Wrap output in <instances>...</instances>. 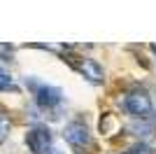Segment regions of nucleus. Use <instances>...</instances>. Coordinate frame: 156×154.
Instances as JSON below:
<instances>
[{
  "instance_id": "obj_7",
  "label": "nucleus",
  "mask_w": 156,
  "mask_h": 154,
  "mask_svg": "<svg viewBox=\"0 0 156 154\" xmlns=\"http://www.w3.org/2000/svg\"><path fill=\"white\" fill-rule=\"evenodd\" d=\"M9 89H16V86H14V79L7 75L5 70H0V91H9Z\"/></svg>"
},
{
  "instance_id": "obj_6",
  "label": "nucleus",
  "mask_w": 156,
  "mask_h": 154,
  "mask_svg": "<svg viewBox=\"0 0 156 154\" xmlns=\"http://www.w3.org/2000/svg\"><path fill=\"white\" fill-rule=\"evenodd\" d=\"M7 135H9V119H7V115L0 110V145L7 140Z\"/></svg>"
},
{
  "instance_id": "obj_8",
  "label": "nucleus",
  "mask_w": 156,
  "mask_h": 154,
  "mask_svg": "<svg viewBox=\"0 0 156 154\" xmlns=\"http://www.w3.org/2000/svg\"><path fill=\"white\" fill-rule=\"evenodd\" d=\"M130 154H151V149L147 145H135V147L130 149Z\"/></svg>"
},
{
  "instance_id": "obj_3",
  "label": "nucleus",
  "mask_w": 156,
  "mask_h": 154,
  "mask_svg": "<svg viewBox=\"0 0 156 154\" xmlns=\"http://www.w3.org/2000/svg\"><path fill=\"white\" fill-rule=\"evenodd\" d=\"M35 101H37L40 108L51 110V108H56V105H61L63 91L56 89V86H47V84H35Z\"/></svg>"
},
{
  "instance_id": "obj_2",
  "label": "nucleus",
  "mask_w": 156,
  "mask_h": 154,
  "mask_svg": "<svg viewBox=\"0 0 156 154\" xmlns=\"http://www.w3.org/2000/svg\"><path fill=\"white\" fill-rule=\"evenodd\" d=\"M26 145L30 147L33 154H47L51 149V131L47 126H35L28 131L26 135Z\"/></svg>"
},
{
  "instance_id": "obj_4",
  "label": "nucleus",
  "mask_w": 156,
  "mask_h": 154,
  "mask_svg": "<svg viewBox=\"0 0 156 154\" xmlns=\"http://www.w3.org/2000/svg\"><path fill=\"white\" fill-rule=\"evenodd\" d=\"M65 140L70 142L72 147H84L91 142V135H89V128L84 122H72L65 126Z\"/></svg>"
},
{
  "instance_id": "obj_5",
  "label": "nucleus",
  "mask_w": 156,
  "mask_h": 154,
  "mask_svg": "<svg viewBox=\"0 0 156 154\" xmlns=\"http://www.w3.org/2000/svg\"><path fill=\"white\" fill-rule=\"evenodd\" d=\"M77 70L86 77V79H91V82H103V68L93 61V58H82L77 63Z\"/></svg>"
},
{
  "instance_id": "obj_1",
  "label": "nucleus",
  "mask_w": 156,
  "mask_h": 154,
  "mask_svg": "<svg viewBox=\"0 0 156 154\" xmlns=\"http://www.w3.org/2000/svg\"><path fill=\"white\" fill-rule=\"evenodd\" d=\"M124 108L128 115L137 117V119H147V117H151V112H154V105H151V98L147 91H130L128 96H126L124 101Z\"/></svg>"
}]
</instances>
